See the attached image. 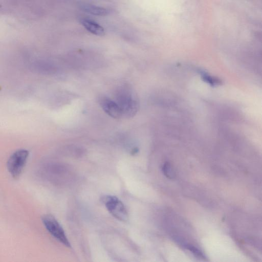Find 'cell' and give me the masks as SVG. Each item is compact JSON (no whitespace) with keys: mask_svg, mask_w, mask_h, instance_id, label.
I'll list each match as a JSON object with an SVG mask.
<instances>
[{"mask_svg":"<svg viewBox=\"0 0 262 262\" xmlns=\"http://www.w3.org/2000/svg\"><path fill=\"white\" fill-rule=\"evenodd\" d=\"M115 101L121 111L122 117L129 118L134 117L138 112L139 101L132 89L127 85L117 89Z\"/></svg>","mask_w":262,"mask_h":262,"instance_id":"cell-1","label":"cell"},{"mask_svg":"<svg viewBox=\"0 0 262 262\" xmlns=\"http://www.w3.org/2000/svg\"><path fill=\"white\" fill-rule=\"evenodd\" d=\"M101 201L110 213L116 219L125 222L128 220V215L124 204L117 196L107 195L103 196Z\"/></svg>","mask_w":262,"mask_h":262,"instance_id":"cell-2","label":"cell"},{"mask_svg":"<svg viewBox=\"0 0 262 262\" xmlns=\"http://www.w3.org/2000/svg\"><path fill=\"white\" fill-rule=\"evenodd\" d=\"M41 220L48 231L55 238L66 247H71L63 228L53 215L50 214H45L41 217Z\"/></svg>","mask_w":262,"mask_h":262,"instance_id":"cell-3","label":"cell"},{"mask_svg":"<svg viewBox=\"0 0 262 262\" xmlns=\"http://www.w3.org/2000/svg\"><path fill=\"white\" fill-rule=\"evenodd\" d=\"M29 156V151L21 149L15 151L7 161V168L14 179H17L22 172Z\"/></svg>","mask_w":262,"mask_h":262,"instance_id":"cell-4","label":"cell"},{"mask_svg":"<svg viewBox=\"0 0 262 262\" xmlns=\"http://www.w3.org/2000/svg\"><path fill=\"white\" fill-rule=\"evenodd\" d=\"M99 103L105 113L115 119L122 117L121 111L116 101L106 96H100L98 99Z\"/></svg>","mask_w":262,"mask_h":262,"instance_id":"cell-5","label":"cell"},{"mask_svg":"<svg viewBox=\"0 0 262 262\" xmlns=\"http://www.w3.org/2000/svg\"><path fill=\"white\" fill-rule=\"evenodd\" d=\"M82 25L90 33L97 36H103L105 34L103 28L93 20L83 18L80 19Z\"/></svg>","mask_w":262,"mask_h":262,"instance_id":"cell-6","label":"cell"},{"mask_svg":"<svg viewBox=\"0 0 262 262\" xmlns=\"http://www.w3.org/2000/svg\"><path fill=\"white\" fill-rule=\"evenodd\" d=\"M80 9L87 13L97 16H105L110 13L108 9L91 4H83Z\"/></svg>","mask_w":262,"mask_h":262,"instance_id":"cell-7","label":"cell"},{"mask_svg":"<svg viewBox=\"0 0 262 262\" xmlns=\"http://www.w3.org/2000/svg\"><path fill=\"white\" fill-rule=\"evenodd\" d=\"M163 174L169 179H173L174 177V172L171 165L168 162L165 163L162 166Z\"/></svg>","mask_w":262,"mask_h":262,"instance_id":"cell-8","label":"cell"},{"mask_svg":"<svg viewBox=\"0 0 262 262\" xmlns=\"http://www.w3.org/2000/svg\"><path fill=\"white\" fill-rule=\"evenodd\" d=\"M187 249H188L194 255L200 258H204L205 256L204 254L195 247L192 245H186Z\"/></svg>","mask_w":262,"mask_h":262,"instance_id":"cell-9","label":"cell"},{"mask_svg":"<svg viewBox=\"0 0 262 262\" xmlns=\"http://www.w3.org/2000/svg\"><path fill=\"white\" fill-rule=\"evenodd\" d=\"M203 76V79L205 80L208 83H210L211 84H217L219 83H220V80H217L216 78H213L212 77L207 75V74H204Z\"/></svg>","mask_w":262,"mask_h":262,"instance_id":"cell-10","label":"cell"}]
</instances>
